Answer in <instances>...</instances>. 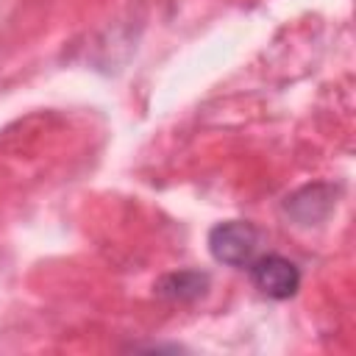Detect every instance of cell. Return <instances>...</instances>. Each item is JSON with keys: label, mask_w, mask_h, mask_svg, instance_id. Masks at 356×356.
I'll use <instances>...</instances> for the list:
<instances>
[{"label": "cell", "mask_w": 356, "mask_h": 356, "mask_svg": "<svg viewBox=\"0 0 356 356\" xmlns=\"http://www.w3.org/2000/svg\"><path fill=\"white\" fill-rule=\"evenodd\" d=\"M337 195H339V186L317 181V184H306L295 189L292 195H286L281 209L295 225H320L334 211Z\"/></svg>", "instance_id": "obj_3"}, {"label": "cell", "mask_w": 356, "mask_h": 356, "mask_svg": "<svg viewBox=\"0 0 356 356\" xmlns=\"http://www.w3.org/2000/svg\"><path fill=\"white\" fill-rule=\"evenodd\" d=\"M264 231L250 220H222L209 228L206 245L214 261L245 270L261 250Z\"/></svg>", "instance_id": "obj_1"}, {"label": "cell", "mask_w": 356, "mask_h": 356, "mask_svg": "<svg viewBox=\"0 0 356 356\" xmlns=\"http://www.w3.org/2000/svg\"><path fill=\"white\" fill-rule=\"evenodd\" d=\"M250 284L270 300H289L300 289V267L281 253H259L248 267Z\"/></svg>", "instance_id": "obj_2"}, {"label": "cell", "mask_w": 356, "mask_h": 356, "mask_svg": "<svg viewBox=\"0 0 356 356\" xmlns=\"http://www.w3.org/2000/svg\"><path fill=\"white\" fill-rule=\"evenodd\" d=\"M209 286L211 275L206 270H172L153 284V292L167 303H195L209 295Z\"/></svg>", "instance_id": "obj_4"}]
</instances>
